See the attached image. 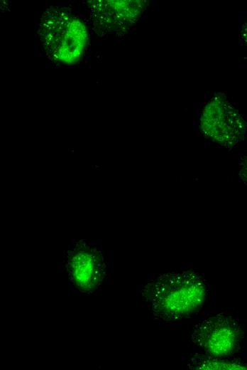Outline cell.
<instances>
[{
    "label": "cell",
    "instance_id": "cell-5",
    "mask_svg": "<svg viewBox=\"0 0 247 370\" xmlns=\"http://www.w3.org/2000/svg\"><path fill=\"white\" fill-rule=\"evenodd\" d=\"M66 268L72 282L84 292L94 291L100 286L104 278L101 254L85 243L69 252Z\"/></svg>",
    "mask_w": 247,
    "mask_h": 370
},
{
    "label": "cell",
    "instance_id": "cell-7",
    "mask_svg": "<svg viewBox=\"0 0 247 370\" xmlns=\"http://www.w3.org/2000/svg\"><path fill=\"white\" fill-rule=\"evenodd\" d=\"M238 31L241 43L247 52V14L240 19Z\"/></svg>",
    "mask_w": 247,
    "mask_h": 370
},
{
    "label": "cell",
    "instance_id": "cell-3",
    "mask_svg": "<svg viewBox=\"0 0 247 370\" xmlns=\"http://www.w3.org/2000/svg\"><path fill=\"white\" fill-rule=\"evenodd\" d=\"M243 332L231 316L219 314L196 323L191 339L205 354L224 358L240 349Z\"/></svg>",
    "mask_w": 247,
    "mask_h": 370
},
{
    "label": "cell",
    "instance_id": "cell-2",
    "mask_svg": "<svg viewBox=\"0 0 247 370\" xmlns=\"http://www.w3.org/2000/svg\"><path fill=\"white\" fill-rule=\"evenodd\" d=\"M198 127L204 137L221 147H234L247 135V122L222 93L214 94L202 106Z\"/></svg>",
    "mask_w": 247,
    "mask_h": 370
},
{
    "label": "cell",
    "instance_id": "cell-6",
    "mask_svg": "<svg viewBox=\"0 0 247 370\" xmlns=\"http://www.w3.org/2000/svg\"><path fill=\"white\" fill-rule=\"evenodd\" d=\"M190 368L194 369H247V364L239 361L225 360L207 354H194L190 358Z\"/></svg>",
    "mask_w": 247,
    "mask_h": 370
},
{
    "label": "cell",
    "instance_id": "cell-1",
    "mask_svg": "<svg viewBox=\"0 0 247 370\" xmlns=\"http://www.w3.org/2000/svg\"><path fill=\"white\" fill-rule=\"evenodd\" d=\"M209 283L197 270L173 271L154 278L141 290L155 317L177 321L198 312L204 305Z\"/></svg>",
    "mask_w": 247,
    "mask_h": 370
},
{
    "label": "cell",
    "instance_id": "cell-8",
    "mask_svg": "<svg viewBox=\"0 0 247 370\" xmlns=\"http://www.w3.org/2000/svg\"><path fill=\"white\" fill-rule=\"evenodd\" d=\"M238 174L241 180L247 184V154L240 162Z\"/></svg>",
    "mask_w": 247,
    "mask_h": 370
},
{
    "label": "cell",
    "instance_id": "cell-4",
    "mask_svg": "<svg viewBox=\"0 0 247 370\" xmlns=\"http://www.w3.org/2000/svg\"><path fill=\"white\" fill-rule=\"evenodd\" d=\"M43 25V38L46 49L57 60L64 63L77 61L85 43L86 33L83 24L76 18L65 14H51Z\"/></svg>",
    "mask_w": 247,
    "mask_h": 370
}]
</instances>
